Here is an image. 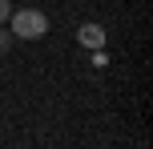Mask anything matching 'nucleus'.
I'll use <instances>...</instances> for the list:
<instances>
[{"instance_id":"nucleus-4","label":"nucleus","mask_w":153,"mask_h":149,"mask_svg":"<svg viewBox=\"0 0 153 149\" xmlns=\"http://www.w3.org/2000/svg\"><path fill=\"white\" fill-rule=\"evenodd\" d=\"M8 16H12V4H8V0H0V24H8Z\"/></svg>"},{"instance_id":"nucleus-3","label":"nucleus","mask_w":153,"mask_h":149,"mask_svg":"<svg viewBox=\"0 0 153 149\" xmlns=\"http://www.w3.org/2000/svg\"><path fill=\"white\" fill-rule=\"evenodd\" d=\"M12 48V32H8V24H0V53H8Z\"/></svg>"},{"instance_id":"nucleus-1","label":"nucleus","mask_w":153,"mask_h":149,"mask_svg":"<svg viewBox=\"0 0 153 149\" xmlns=\"http://www.w3.org/2000/svg\"><path fill=\"white\" fill-rule=\"evenodd\" d=\"M8 32H12V40H40L48 32V16L40 12V8H12V16H8Z\"/></svg>"},{"instance_id":"nucleus-2","label":"nucleus","mask_w":153,"mask_h":149,"mask_svg":"<svg viewBox=\"0 0 153 149\" xmlns=\"http://www.w3.org/2000/svg\"><path fill=\"white\" fill-rule=\"evenodd\" d=\"M76 40H81L85 48H93V53H97L101 44H105V28H101V24H81V28H76Z\"/></svg>"}]
</instances>
